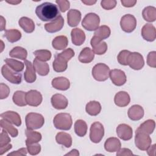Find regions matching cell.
<instances>
[{
    "label": "cell",
    "instance_id": "6da1fadb",
    "mask_svg": "<svg viewBox=\"0 0 156 156\" xmlns=\"http://www.w3.org/2000/svg\"><path fill=\"white\" fill-rule=\"evenodd\" d=\"M35 13L43 21H54L60 15L57 5L49 2L38 5L35 9Z\"/></svg>",
    "mask_w": 156,
    "mask_h": 156
},
{
    "label": "cell",
    "instance_id": "7a4b0ae2",
    "mask_svg": "<svg viewBox=\"0 0 156 156\" xmlns=\"http://www.w3.org/2000/svg\"><path fill=\"white\" fill-rule=\"evenodd\" d=\"M74 51L71 48L66 49L62 52L57 54L52 63L53 69L57 73L66 71L68 67V62L74 56Z\"/></svg>",
    "mask_w": 156,
    "mask_h": 156
},
{
    "label": "cell",
    "instance_id": "3957f363",
    "mask_svg": "<svg viewBox=\"0 0 156 156\" xmlns=\"http://www.w3.org/2000/svg\"><path fill=\"white\" fill-rule=\"evenodd\" d=\"M53 123L57 129L68 130L71 128L73 124L71 116L66 113H58L54 118Z\"/></svg>",
    "mask_w": 156,
    "mask_h": 156
},
{
    "label": "cell",
    "instance_id": "277c9868",
    "mask_svg": "<svg viewBox=\"0 0 156 156\" xmlns=\"http://www.w3.org/2000/svg\"><path fill=\"white\" fill-rule=\"evenodd\" d=\"M25 122L27 129L35 130L40 129L43 126L44 119L42 115L31 112L26 116Z\"/></svg>",
    "mask_w": 156,
    "mask_h": 156
},
{
    "label": "cell",
    "instance_id": "5b68a950",
    "mask_svg": "<svg viewBox=\"0 0 156 156\" xmlns=\"http://www.w3.org/2000/svg\"><path fill=\"white\" fill-rule=\"evenodd\" d=\"M110 71V68L107 65L99 63L93 66L92 69V76L95 80L102 82L108 78Z\"/></svg>",
    "mask_w": 156,
    "mask_h": 156
},
{
    "label": "cell",
    "instance_id": "8992f818",
    "mask_svg": "<svg viewBox=\"0 0 156 156\" xmlns=\"http://www.w3.org/2000/svg\"><path fill=\"white\" fill-rule=\"evenodd\" d=\"M99 16L94 13H89L83 18L82 26L85 29L88 31H93L96 30L99 27Z\"/></svg>",
    "mask_w": 156,
    "mask_h": 156
},
{
    "label": "cell",
    "instance_id": "52a82bcc",
    "mask_svg": "<svg viewBox=\"0 0 156 156\" xmlns=\"http://www.w3.org/2000/svg\"><path fill=\"white\" fill-rule=\"evenodd\" d=\"M1 74L6 80L12 83L20 84L21 82V74L14 71L6 64L2 66Z\"/></svg>",
    "mask_w": 156,
    "mask_h": 156
},
{
    "label": "cell",
    "instance_id": "ba28073f",
    "mask_svg": "<svg viewBox=\"0 0 156 156\" xmlns=\"http://www.w3.org/2000/svg\"><path fill=\"white\" fill-rule=\"evenodd\" d=\"M135 143L136 147L138 148L140 150L147 151L151 145L152 140L151 138L149 136V135L144 132L136 130Z\"/></svg>",
    "mask_w": 156,
    "mask_h": 156
},
{
    "label": "cell",
    "instance_id": "9c48e42d",
    "mask_svg": "<svg viewBox=\"0 0 156 156\" xmlns=\"http://www.w3.org/2000/svg\"><path fill=\"white\" fill-rule=\"evenodd\" d=\"M104 135V128L103 125L99 122H93L90 129V140L94 143H99Z\"/></svg>",
    "mask_w": 156,
    "mask_h": 156
},
{
    "label": "cell",
    "instance_id": "30bf717a",
    "mask_svg": "<svg viewBox=\"0 0 156 156\" xmlns=\"http://www.w3.org/2000/svg\"><path fill=\"white\" fill-rule=\"evenodd\" d=\"M127 65L135 70H140L144 65V60L143 55L139 52H130L127 58Z\"/></svg>",
    "mask_w": 156,
    "mask_h": 156
},
{
    "label": "cell",
    "instance_id": "8fae6325",
    "mask_svg": "<svg viewBox=\"0 0 156 156\" xmlns=\"http://www.w3.org/2000/svg\"><path fill=\"white\" fill-rule=\"evenodd\" d=\"M120 26L123 31L127 33H130L136 28V20L132 15H124L121 19Z\"/></svg>",
    "mask_w": 156,
    "mask_h": 156
},
{
    "label": "cell",
    "instance_id": "7c38bea8",
    "mask_svg": "<svg viewBox=\"0 0 156 156\" xmlns=\"http://www.w3.org/2000/svg\"><path fill=\"white\" fill-rule=\"evenodd\" d=\"M26 99L27 105L32 107H37L41 104L43 98L41 94L38 91L31 90L26 92Z\"/></svg>",
    "mask_w": 156,
    "mask_h": 156
},
{
    "label": "cell",
    "instance_id": "4fadbf2b",
    "mask_svg": "<svg viewBox=\"0 0 156 156\" xmlns=\"http://www.w3.org/2000/svg\"><path fill=\"white\" fill-rule=\"evenodd\" d=\"M109 76L112 83L116 86L123 85L127 80L125 73L123 71L118 69L111 70L109 73Z\"/></svg>",
    "mask_w": 156,
    "mask_h": 156
},
{
    "label": "cell",
    "instance_id": "5bb4252c",
    "mask_svg": "<svg viewBox=\"0 0 156 156\" xmlns=\"http://www.w3.org/2000/svg\"><path fill=\"white\" fill-rule=\"evenodd\" d=\"M90 44L93 48V52L96 54L102 55L105 54L107 50V43L96 36L92 37Z\"/></svg>",
    "mask_w": 156,
    "mask_h": 156
},
{
    "label": "cell",
    "instance_id": "9a60e30c",
    "mask_svg": "<svg viewBox=\"0 0 156 156\" xmlns=\"http://www.w3.org/2000/svg\"><path fill=\"white\" fill-rule=\"evenodd\" d=\"M118 136L124 141L130 140L132 138L133 130L132 127L126 124H120L116 127Z\"/></svg>",
    "mask_w": 156,
    "mask_h": 156
},
{
    "label": "cell",
    "instance_id": "2e32d148",
    "mask_svg": "<svg viewBox=\"0 0 156 156\" xmlns=\"http://www.w3.org/2000/svg\"><path fill=\"white\" fill-rule=\"evenodd\" d=\"M51 102L54 108L57 110H63L67 107L68 101L67 98L61 94H55L51 99Z\"/></svg>",
    "mask_w": 156,
    "mask_h": 156
},
{
    "label": "cell",
    "instance_id": "e0dca14e",
    "mask_svg": "<svg viewBox=\"0 0 156 156\" xmlns=\"http://www.w3.org/2000/svg\"><path fill=\"white\" fill-rule=\"evenodd\" d=\"M24 63L26 65V69L24 73V79L27 83H31L36 80L37 76L35 74V69L33 64L29 60H24Z\"/></svg>",
    "mask_w": 156,
    "mask_h": 156
},
{
    "label": "cell",
    "instance_id": "ac0fdd59",
    "mask_svg": "<svg viewBox=\"0 0 156 156\" xmlns=\"http://www.w3.org/2000/svg\"><path fill=\"white\" fill-rule=\"evenodd\" d=\"M141 35L147 41H154L156 38L155 27L151 24H146L141 29Z\"/></svg>",
    "mask_w": 156,
    "mask_h": 156
},
{
    "label": "cell",
    "instance_id": "d6986e66",
    "mask_svg": "<svg viewBox=\"0 0 156 156\" xmlns=\"http://www.w3.org/2000/svg\"><path fill=\"white\" fill-rule=\"evenodd\" d=\"M64 25V19L60 15L55 20L44 25L45 30L49 33H54L60 30Z\"/></svg>",
    "mask_w": 156,
    "mask_h": 156
},
{
    "label": "cell",
    "instance_id": "ffe728a7",
    "mask_svg": "<svg viewBox=\"0 0 156 156\" xmlns=\"http://www.w3.org/2000/svg\"><path fill=\"white\" fill-rule=\"evenodd\" d=\"M8 132L2 129L1 133L0 136V155H2L3 154L9 151L12 147V145L10 144V138L8 135Z\"/></svg>",
    "mask_w": 156,
    "mask_h": 156
},
{
    "label": "cell",
    "instance_id": "44dd1931",
    "mask_svg": "<svg viewBox=\"0 0 156 156\" xmlns=\"http://www.w3.org/2000/svg\"><path fill=\"white\" fill-rule=\"evenodd\" d=\"M1 117L16 126H20L21 124V117L17 112L13 111H7L1 113Z\"/></svg>",
    "mask_w": 156,
    "mask_h": 156
},
{
    "label": "cell",
    "instance_id": "7402d4cb",
    "mask_svg": "<svg viewBox=\"0 0 156 156\" xmlns=\"http://www.w3.org/2000/svg\"><path fill=\"white\" fill-rule=\"evenodd\" d=\"M72 43L76 46L82 45L85 40V32L79 28L72 29L71 32Z\"/></svg>",
    "mask_w": 156,
    "mask_h": 156
},
{
    "label": "cell",
    "instance_id": "603a6c76",
    "mask_svg": "<svg viewBox=\"0 0 156 156\" xmlns=\"http://www.w3.org/2000/svg\"><path fill=\"white\" fill-rule=\"evenodd\" d=\"M130 101L129 94L124 91H121L117 93L114 98L115 104L121 107H124L129 105Z\"/></svg>",
    "mask_w": 156,
    "mask_h": 156
},
{
    "label": "cell",
    "instance_id": "cb8c5ba5",
    "mask_svg": "<svg viewBox=\"0 0 156 156\" xmlns=\"http://www.w3.org/2000/svg\"><path fill=\"white\" fill-rule=\"evenodd\" d=\"M127 115L132 121H138L144 116V109L139 105H133L128 110Z\"/></svg>",
    "mask_w": 156,
    "mask_h": 156
},
{
    "label": "cell",
    "instance_id": "d4e9b609",
    "mask_svg": "<svg viewBox=\"0 0 156 156\" xmlns=\"http://www.w3.org/2000/svg\"><path fill=\"white\" fill-rule=\"evenodd\" d=\"M121 144L119 139L115 137H110L106 140L104 143V148L109 152H117L121 149Z\"/></svg>",
    "mask_w": 156,
    "mask_h": 156
},
{
    "label": "cell",
    "instance_id": "484cf974",
    "mask_svg": "<svg viewBox=\"0 0 156 156\" xmlns=\"http://www.w3.org/2000/svg\"><path fill=\"white\" fill-rule=\"evenodd\" d=\"M68 24L70 27L77 26L81 20V13L76 9H71L67 13Z\"/></svg>",
    "mask_w": 156,
    "mask_h": 156
},
{
    "label": "cell",
    "instance_id": "4316f807",
    "mask_svg": "<svg viewBox=\"0 0 156 156\" xmlns=\"http://www.w3.org/2000/svg\"><path fill=\"white\" fill-rule=\"evenodd\" d=\"M52 86L58 90L65 91L70 87L69 80L65 77H58L52 79Z\"/></svg>",
    "mask_w": 156,
    "mask_h": 156
},
{
    "label": "cell",
    "instance_id": "83f0119b",
    "mask_svg": "<svg viewBox=\"0 0 156 156\" xmlns=\"http://www.w3.org/2000/svg\"><path fill=\"white\" fill-rule=\"evenodd\" d=\"M33 66L35 69V71L41 76H45L48 74L49 72V65L44 62L38 60L35 58L33 62Z\"/></svg>",
    "mask_w": 156,
    "mask_h": 156
},
{
    "label": "cell",
    "instance_id": "f1b7e54d",
    "mask_svg": "<svg viewBox=\"0 0 156 156\" xmlns=\"http://www.w3.org/2000/svg\"><path fill=\"white\" fill-rule=\"evenodd\" d=\"M19 26L26 33H32L35 30V23L30 18L23 16L18 21Z\"/></svg>",
    "mask_w": 156,
    "mask_h": 156
},
{
    "label": "cell",
    "instance_id": "f546056e",
    "mask_svg": "<svg viewBox=\"0 0 156 156\" xmlns=\"http://www.w3.org/2000/svg\"><path fill=\"white\" fill-rule=\"evenodd\" d=\"M94 57V53L88 47L84 48L80 52L78 59L83 63H88L92 62Z\"/></svg>",
    "mask_w": 156,
    "mask_h": 156
},
{
    "label": "cell",
    "instance_id": "4dcf8cb0",
    "mask_svg": "<svg viewBox=\"0 0 156 156\" xmlns=\"http://www.w3.org/2000/svg\"><path fill=\"white\" fill-rule=\"evenodd\" d=\"M55 140L59 144H62L66 147H70L72 145L71 136L66 132H60L57 133L55 136Z\"/></svg>",
    "mask_w": 156,
    "mask_h": 156
},
{
    "label": "cell",
    "instance_id": "1f68e13d",
    "mask_svg": "<svg viewBox=\"0 0 156 156\" xmlns=\"http://www.w3.org/2000/svg\"><path fill=\"white\" fill-rule=\"evenodd\" d=\"M68 44V38L65 35L57 36L52 41V46L56 50H62L65 49L67 47Z\"/></svg>",
    "mask_w": 156,
    "mask_h": 156
},
{
    "label": "cell",
    "instance_id": "d6a6232c",
    "mask_svg": "<svg viewBox=\"0 0 156 156\" xmlns=\"http://www.w3.org/2000/svg\"><path fill=\"white\" fill-rule=\"evenodd\" d=\"M85 110L88 115L91 116H96L101 112V104L96 101H90L86 105Z\"/></svg>",
    "mask_w": 156,
    "mask_h": 156
},
{
    "label": "cell",
    "instance_id": "836d02e7",
    "mask_svg": "<svg viewBox=\"0 0 156 156\" xmlns=\"http://www.w3.org/2000/svg\"><path fill=\"white\" fill-rule=\"evenodd\" d=\"M25 134L27 137V139L26 140V144L38 143L42 138L41 134L40 132L27 129L25 130Z\"/></svg>",
    "mask_w": 156,
    "mask_h": 156
},
{
    "label": "cell",
    "instance_id": "e575fe53",
    "mask_svg": "<svg viewBox=\"0 0 156 156\" xmlns=\"http://www.w3.org/2000/svg\"><path fill=\"white\" fill-rule=\"evenodd\" d=\"M155 127V122L153 119H147L143 122L136 130V131H140L144 132L148 135L153 133Z\"/></svg>",
    "mask_w": 156,
    "mask_h": 156
},
{
    "label": "cell",
    "instance_id": "d590c367",
    "mask_svg": "<svg viewBox=\"0 0 156 156\" xmlns=\"http://www.w3.org/2000/svg\"><path fill=\"white\" fill-rule=\"evenodd\" d=\"M144 20L148 22H154L156 20V9L153 6L146 7L142 12Z\"/></svg>",
    "mask_w": 156,
    "mask_h": 156
},
{
    "label": "cell",
    "instance_id": "8d00e7d4",
    "mask_svg": "<svg viewBox=\"0 0 156 156\" xmlns=\"http://www.w3.org/2000/svg\"><path fill=\"white\" fill-rule=\"evenodd\" d=\"M74 132L80 137H83L87 134V124L82 119H78L74 123Z\"/></svg>",
    "mask_w": 156,
    "mask_h": 156
},
{
    "label": "cell",
    "instance_id": "74e56055",
    "mask_svg": "<svg viewBox=\"0 0 156 156\" xmlns=\"http://www.w3.org/2000/svg\"><path fill=\"white\" fill-rule=\"evenodd\" d=\"M9 55L13 58L25 60L27 56V52L26 49L22 47L16 46L9 52Z\"/></svg>",
    "mask_w": 156,
    "mask_h": 156
},
{
    "label": "cell",
    "instance_id": "f35d334b",
    "mask_svg": "<svg viewBox=\"0 0 156 156\" xmlns=\"http://www.w3.org/2000/svg\"><path fill=\"white\" fill-rule=\"evenodd\" d=\"M4 37L10 43H15L20 40L21 38V33L17 29H11L5 30Z\"/></svg>",
    "mask_w": 156,
    "mask_h": 156
},
{
    "label": "cell",
    "instance_id": "ab89813d",
    "mask_svg": "<svg viewBox=\"0 0 156 156\" xmlns=\"http://www.w3.org/2000/svg\"><path fill=\"white\" fill-rule=\"evenodd\" d=\"M26 93L23 91H15L12 97L13 102L20 107H24L27 105L26 99Z\"/></svg>",
    "mask_w": 156,
    "mask_h": 156
},
{
    "label": "cell",
    "instance_id": "60d3db41",
    "mask_svg": "<svg viewBox=\"0 0 156 156\" xmlns=\"http://www.w3.org/2000/svg\"><path fill=\"white\" fill-rule=\"evenodd\" d=\"M0 125L1 128L6 130L11 136L16 137L18 136V130L17 129H16L15 127H13L12 125V123L2 118L0 120Z\"/></svg>",
    "mask_w": 156,
    "mask_h": 156
},
{
    "label": "cell",
    "instance_id": "b9f144b4",
    "mask_svg": "<svg viewBox=\"0 0 156 156\" xmlns=\"http://www.w3.org/2000/svg\"><path fill=\"white\" fill-rule=\"evenodd\" d=\"M110 34H111V30L110 27L107 26L103 25V26H101L96 30H95L94 33V36H96L98 38H100L101 40H103L108 38L110 35Z\"/></svg>",
    "mask_w": 156,
    "mask_h": 156
},
{
    "label": "cell",
    "instance_id": "7bdbcfd3",
    "mask_svg": "<svg viewBox=\"0 0 156 156\" xmlns=\"http://www.w3.org/2000/svg\"><path fill=\"white\" fill-rule=\"evenodd\" d=\"M4 62H5L6 65H7L10 68L18 73L21 72L24 67V63L13 58H7L4 60Z\"/></svg>",
    "mask_w": 156,
    "mask_h": 156
},
{
    "label": "cell",
    "instance_id": "ee69618b",
    "mask_svg": "<svg viewBox=\"0 0 156 156\" xmlns=\"http://www.w3.org/2000/svg\"><path fill=\"white\" fill-rule=\"evenodd\" d=\"M34 54L35 55V58L42 62L48 61L51 58V51L46 49L37 50L34 51Z\"/></svg>",
    "mask_w": 156,
    "mask_h": 156
},
{
    "label": "cell",
    "instance_id": "f6af8a7d",
    "mask_svg": "<svg viewBox=\"0 0 156 156\" xmlns=\"http://www.w3.org/2000/svg\"><path fill=\"white\" fill-rule=\"evenodd\" d=\"M27 150L29 154L35 155L39 154L41 151V146L38 143L26 144Z\"/></svg>",
    "mask_w": 156,
    "mask_h": 156
},
{
    "label": "cell",
    "instance_id": "bcb514c9",
    "mask_svg": "<svg viewBox=\"0 0 156 156\" xmlns=\"http://www.w3.org/2000/svg\"><path fill=\"white\" fill-rule=\"evenodd\" d=\"M130 52L128 50H122L120 51L117 57V59L119 63L124 66L127 65V58Z\"/></svg>",
    "mask_w": 156,
    "mask_h": 156
},
{
    "label": "cell",
    "instance_id": "7dc6e473",
    "mask_svg": "<svg viewBox=\"0 0 156 156\" xmlns=\"http://www.w3.org/2000/svg\"><path fill=\"white\" fill-rule=\"evenodd\" d=\"M116 4V0H102L101 2V7L105 10H111L115 8Z\"/></svg>",
    "mask_w": 156,
    "mask_h": 156
},
{
    "label": "cell",
    "instance_id": "c3c4849f",
    "mask_svg": "<svg viewBox=\"0 0 156 156\" xmlns=\"http://www.w3.org/2000/svg\"><path fill=\"white\" fill-rule=\"evenodd\" d=\"M147 63L152 68L156 67V52L151 51L147 56Z\"/></svg>",
    "mask_w": 156,
    "mask_h": 156
},
{
    "label": "cell",
    "instance_id": "681fc988",
    "mask_svg": "<svg viewBox=\"0 0 156 156\" xmlns=\"http://www.w3.org/2000/svg\"><path fill=\"white\" fill-rule=\"evenodd\" d=\"M55 2L59 7V10L62 12H65L69 9L70 3L67 0H56Z\"/></svg>",
    "mask_w": 156,
    "mask_h": 156
},
{
    "label": "cell",
    "instance_id": "f907efd6",
    "mask_svg": "<svg viewBox=\"0 0 156 156\" xmlns=\"http://www.w3.org/2000/svg\"><path fill=\"white\" fill-rule=\"evenodd\" d=\"M10 93L9 87L3 83L0 84V99H3L7 98Z\"/></svg>",
    "mask_w": 156,
    "mask_h": 156
},
{
    "label": "cell",
    "instance_id": "816d5d0a",
    "mask_svg": "<svg viewBox=\"0 0 156 156\" xmlns=\"http://www.w3.org/2000/svg\"><path fill=\"white\" fill-rule=\"evenodd\" d=\"M132 152L128 148H122L120 149L118 151L116 152L117 156H126V155H133Z\"/></svg>",
    "mask_w": 156,
    "mask_h": 156
},
{
    "label": "cell",
    "instance_id": "f5cc1de1",
    "mask_svg": "<svg viewBox=\"0 0 156 156\" xmlns=\"http://www.w3.org/2000/svg\"><path fill=\"white\" fill-rule=\"evenodd\" d=\"M27 149L25 148V147H22V148H20V149L16 151H14V152H12L11 153H9L8 154V155H26L27 154Z\"/></svg>",
    "mask_w": 156,
    "mask_h": 156
},
{
    "label": "cell",
    "instance_id": "db71d44e",
    "mask_svg": "<svg viewBox=\"0 0 156 156\" xmlns=\"http://www.w3.org/2000/svg\"><path fill=\"white\" fill-rule=\"evenodd\" d=\"M121 2L124 7H133L136 4V1H135V0H121Z\"/></svg>",
    "mask_w": 156,
    "mask_h": 156
},
{
    "label": "cell",
    "instance_id": "11a10c76",
    "mask_svg": "<svg viewBox=\"0 0 156 156\" xmlns=\"http://www.w3.org/2000/svg\"><path fill=\"white\" fill-rule=\"evenodd\" d=\"M155 151H156V146L155 144H153L152 146H150V147L147 149V152L149 155H155Z\"/></svg>",
    "mask_w": 156,
    "mask_h": 156
},
{
    "label": "cell",
    "instance_id": "9f6ffc18",
    "mask_svg": "<svg viewBox=\"0 0 156 156\" xmlns=\"http://www.w3.org/2000/svg\"><path fill=\"white\" fill-rule=\"evenodd\" d=\"M5 29V20L2 16H1V31Z\"/></svg>",
    "mask_w": 156,
    "mask_h": 156
},
{
    "label": "cell",
    "instance_id": "6f0895ef",
    "mask_svg": "<svg viewBox=\"0 0 156 156\" xmlns=\"http://www.w3.org/2000/svg\"><path fill=\"white\" fill-rule=\"evenodd\" d=\"M79 153L77 149H73L70 152L65 154V155H79Z\"/></svg>",
    "mask_w": 156,
    "mask_h": 156
},
{
    "label": "cell",
    "instance_id": "680465c9",
    "mask_svg": "<svg viewBox=\"0 0 156 156\" xmlns=\"http://www.w3.org/2000/svg\"><path fill=\"white\" fill-rule=\"evenodd\" d=\"M82 2H83V4L87 5H92L94 4H95L96 2V1H82Z\"/></svg>",
    "mask_w": 156,
    "mask_h": 156
},
{
    "label": "cell",
    "instance_id": "91938a15",
    "mask_svg": "<svg viewBox=\"0 0 156 156\" xmlns=\"http://www.w3.org/2000/svg\"><path fill=\"white\" fill-rule=\"evenodd\" d=\"M6 2L9 3V4H12L13 5H16V4H19V3H20L21 1H14V0H12V1H7Z\"/></svg>",
    "mask_w": 156,
    "mask_h": 156
}]
</instances>
